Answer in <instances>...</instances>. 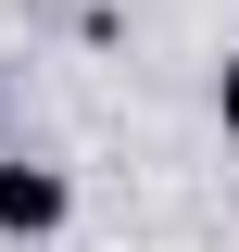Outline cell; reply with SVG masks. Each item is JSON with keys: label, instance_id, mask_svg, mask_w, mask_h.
I'll use <instances>...</instances> for the list:
<instances>
[{"label": "cell", "instance_id": "7a4b0ae2", "mask_svg": "<svg viewBox=\"0 0 239 252\" xmlns=\"http://www.w3.org/2000/svg\"><path fill=\"white\" fill-rule=\"evenodd\" d=\"M214 126H227V139H239V51L214 63Z\"/></svg>", "mask_w": 239, "mask_h": 252}, {"label": "cell", "instance_id": "6da1fadb", "mask_svg": "<svg viewBox=\"0 0 239 252\" xmlns=\"http://www.w3.org/2000/svg\"><path fill=\"white\" fill-rule=\"evenodd\" d=\"M63 215H76L63 164H0V240H63Z\"/></svg>", "mask_w": 239, "mask_h": 252}]
</instances>
